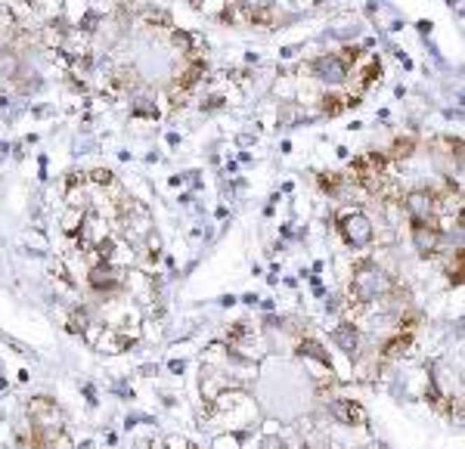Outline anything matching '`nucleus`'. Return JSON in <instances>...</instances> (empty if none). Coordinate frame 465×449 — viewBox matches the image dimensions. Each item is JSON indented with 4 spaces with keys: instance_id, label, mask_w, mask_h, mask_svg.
<instances>
[{
    "instance_id": "obj_11",
    "label": "nucleus",
    "mask_w": 465,
    "mask_h": 449,
    "mask_svg": "<svg viewBox=\"0 0 465 449\" xmlns=\"http://www.w3.org/2000/svg\"><path fill=\"white\" fill-rule=\"evenodd\" d=\"M326 112H329V115H338V112H341V103H338V99H326Z\"/></svg>"
},
{
    "instance_id": "obj_13",
    "label": "nucleus",
    "mask_w": 465,
    "mask_h": 449,
    "mask_svg": "<svg viewBox=\"0 0 465 449\" xmlns=\"http://www.w3.org/2000/svg\"><path fill=\"white\" fill-rule=\"evenodd\" d=\"M93 177H96V183H109L112 180L109 170H93Z\"/></svg>"
},
{
    "instance_id": "obj_9",
    "label": "nucleus",
    "mask_w": 465,
    "mask_h": 449,
    "mask_svg": "<svg viewBox=\"0 0 465 449\" xmlns=\"http://www.w3.org/2000/svg\"><path fill=\"white\" fill-rule=\"evenodd\" d=\"M16 71H19V59L10 53V50H0V81L13 78Z\"/></svg>"
},
{
    "instance_id": "obj_12",
    "label": "nucleus",
    "mask_w": 465,
    "mask_h": 449,
    "mask_svg": "<svg viewBox=\"0 0 465 449\" xmlns=\"http://www.w3.org/2000/svg\"><path fill=\"white\" fill-rule=\"evenodd\" d=\"M338 307H341V301H338L335 295H332V297H326V310H329V313H335Z\"/></svg>"
},
{
    "instance_id": "obj_7",
    "label": "nucleus",
    "mask_w": 465,
    "mask_h": 449,
    "mask_svg": "<svg viewBox=\"0 0 465 449\" xmlns=\"http://www.w3.org/2000/svg\"><path fill=\"white\" fill-rule=\"evenodd\" d=\"M298 353L310 356V360H317V362H323V366H329V353L323 351V344H317V341H310V338L298 344Z\"/></svg>"
},
{
    "instance_id": "obj_3",
    "label": "nucleus",
    "mask_w": 465,
    "mask_h": 449,
    "mask_svg": "<svg viewBox=\"0 0 465 449\" xmlns=\"http://www.w3.org/2000/svg\"><path fill=\"white\" fill-rule=\"evenodd\" d=\"M341 226H345V239L354 248H366L372 242V223L363 214H350V217L341 220Z\"/></svg>"
},
{
    "instance_id": "obj_8",
    "label": "nucleus",
    "mask_w": 465,
    "mask_h": 449,
    "mask_svg": "<svg viewBox=\"0 0 465 449\" xmlns=\"http://www.w3.org/2000/svg\"><path fill=\"white\" fill-rule=\"evenodd\" d=\"M406 205H410V211L416 214V220H422L428 211H431V198H428L425 192H413V196L406 198Z\"/></svg>"
},
{
    "instance_id": "obj_5",
    "label": "nucleus",
    "mask_w": 465,
    "mask_h": 449,
    "mask_svg": "<svg viewBox=\"0 0 465 449\" xmlns=\"http://www.w3.org/2000/svg\"><path fill=\"white\" fill-rule=\"evenodd\" d=\"M332 338H335V344H338L348 356H354V353H357V347H360V332H357L350 323H341L338 329L332 332Z\"/></svg>"
},
{
    "instance_id": "obj_6",
    "label": "nucleus",
    "mask_w": 465,
    "mask_h": 449,
    "mask_svg": "<svg viewBox=\"0 0 465 449\" xmlns=\"http://www.w3.org/2000/svg\"><path fill=\"white\" fill-rule=\"evenodd\" d=\"M413 239H416V248L419 254H431L434 245H438V233L431 226H425L422 220H416V230H413Z\"/></svg>"
},
{
    "instance_id": "obj_10",
    "label": "nucleus",
    "mask_w": 465,
    "mask_h": 449,
    "mask_svg": "<svg viewBox=\"0 0 465 449\" xmlns=\"http://www.w3.org/2000/svg\"><path fill=\"white\" fill-rule=\"evenodd\" d=\"M109 270H93V285H96V288H103V285H112V279H109Z\"/></svg>"
},
{
    "instance_id": "obj_4",
    "label": "nucleus",
    "mask_w": 465,
    "mask_h": 449,
    "mask_svg": "<svg viewBox=\"0 0 465 449\" xmlns=\"http://www.w3.org/2000/svg\"><path fill=\"white\" fill-rule=\"evenodd\" d=\"M332 415L338 418V422H345V425H363V422H366V412H363L357 403H350V400H335L332 403Z\"/></svg>"
},
{
    "instance_id": "obj_2",
    "label": "nucleus",
    "mask_w": 465,
    "mask_h": 449,
    "mask_svg": "<svg viewBox=\"0 0 465 449\" xmlns=\"http://www.w3.org/2000/svg\"><path fill=\"white\" fill-rule=\"evenodd\" d=\"M313 75L326 84H341L345 75H348V66L341 62V56L326 53V56H317V62H313Z\"/></svg>"
},
{
    "instance_id": "obj_14",
    "label": "nucleus",
    "mask_w": 465,
    "mask_h": 449,
    "mask_svg": "<svg viewBox=\"0 0 465 449\" xmlns=\"http://www.w3.org/2000/svg\"><path fill=\"white\" fill-rule=\"evenodd\" d=\"M298 50H301V47H282V50H279V56H282V59H292Z\"/></svg>"
},
{
    "instance_id": "obj_1",
    "label": "nucleus",
    "mask_w": 465,
    "mask_h": 449,
    "mask_svg": "<svg viewBox=\"0 0 465 449\" xmlns=\"http://www.w3.org/2000/svg\"><path fill=\"white\" fill-rule=\"evenodd\" d=\"M385 273L375 267L372 260L366 263H360L357 267V273H354V295L360 297V301H372V297H378L385 291Z\"/></svg>"
}]
</instances>
